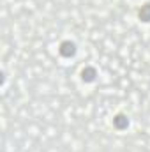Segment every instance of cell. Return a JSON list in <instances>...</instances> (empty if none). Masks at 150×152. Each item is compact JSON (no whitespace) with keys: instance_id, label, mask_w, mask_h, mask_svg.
Masks as SVG:
<instances>
[{"instance_id":"2","label":"cell","mask_w":150,"mask_h":152,"mask_svg":"<svg viewBox=\"0 0 150 152\" xmlns=\"http://www.w3.org/2000/svg\"><path fill=\"white\" fill-rule=\"evenodd\" d=\"M113 126H115V129H118V131L127 129V127H129V118H127V115H124V113L115 115V117H113Z\"/></svg>"},{"instance_id":"4","label":"cell","mask_w":150,"mask_h":152,"mask_svg":"<svg viewBox=\"0 0 150 152\" xmlns=\"http://www.w3.org/2000/svg\"><path fill=\"white\" fill-rule=\"evenodd\" d=\"M138 18L141 21H145V23L150 21V2H147L145 5H141V9L138 11Z\"/></svg>"},{"instance_id":"1","label":"cell","mask_w":150,"mask_h":152,"mask_svg":"<svg viewBox=\"0 0 150 152\" xmlns=\"http://www.w3.org/2000/svg\"><path fill=\"white\" fill-rule=\"evenodd\" d=\"M58 53L66 58H71L76 55V42L73 41H62L60 46H58Z\"/></svg>"},{"instance_id":"3","label":"cell","mask_w":150,"mask_h":152,"mask_svg":"<svg viewBox=\"0 0 150 152\" xmlns=\"http://www.w3.org/2000/svg\"><path fill=\"white\" fill-rule=\"evenodd\" d=\"M95 78H97V71H95V67L87 66V67L81 69V80H83V81L92 83V81H95Z\"/></svg>"}]
</instances>
